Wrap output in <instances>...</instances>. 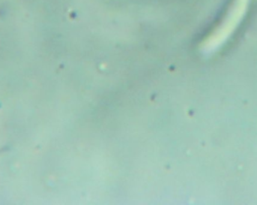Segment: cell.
Segmentation results:
<instances>
[{
	"mask_svg": "<svg viewBox=\"0 0 257 205\" xmlns=\"http://www.w3.org/2000/svg\"><path fill=\"white\" fill-rule=\"evenodd\" d=\"M249 0H235L220 25L208 36L202 43L205 52H211L220 48L235 31L244 18Z\"/></svg>",
	"mask_w": 257,
	"mask_h": 205,
	"instance_id": "6da1fadb",
	"label": "cell"
}]
</instances>
